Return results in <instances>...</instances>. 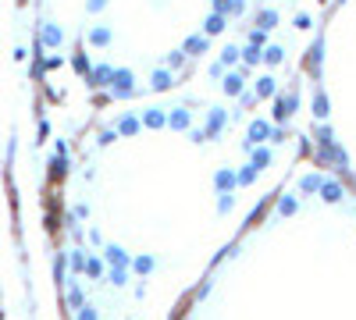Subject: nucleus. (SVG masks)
I'll list each match as a JSON object with an SVG mask.
<instances>
[{"mask_svg":"<svg viewBox=\"0 0 356 320\" xmlns=\"http://www.w3.org/2000/svg\"><path fill=\"white\" fill-rule=\"evenodd\" d=\"M250 135H253V139H264V135H267V125H253Z\"/></svg>","mask_w":356,"mask_h":320,"instance_id":"f257e3e1","label":"nucleus"}]
</instances>
